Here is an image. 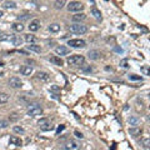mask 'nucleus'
<instances>
[{"mask_svg":"<svg viewBox=\"0 0 150 150\" xmlns=\"http://www.w3.org/2000/svg\"><path fill=\"white\" fill-rule=\"evenodd\" d=\"M84 56L83 55H72L69 56L68 59H66V61H68L69 65H73V66H80L84 64Z\"/></svg>","mask_w":150,"mask_h":150,"instance_id":"f257e3e1","label":"nucleus"},{"mask_svg":"<svg viewBox=\"0 0 150 150\" xmlns=\"http://www.w3.org/2000/svg\"><path fill=\"white\" fill-rule=\"evenodd\" d=\"M69 30L74 33V34H85L88 33V26L86 25H83V24H73L69 26Z\"/></svg>","mask_w":150,"mask_h":150,"instance_id":"f03ea898","label":"nucleus"},{"mask_svg":"<svg viewBox=\"0 0 150 150\" xmlns=\"http://www.w3.org/2000/svg\"><path fill=\"white\" fill-rule=\"evenodd\" d=\"M26 114L29 116H39V115L43 114V109H41V106H39L38 104H33V105H30L28 108Z\"/></svg>","mask_w":150,"mask_h":150,"instance_id":"7ed1b4c3","label":"nucleus"},{"mask_svg":"<svg viewBox=\"0 0 150 150\" xmlns=\"http://www.w3.org/2000/svg\"><path fill=\"white\" fill-rule=\"evenodd\" d=\"M61 150H80V144L75 140H70L63 145Z\"/></svg>","mask_w":150,"mask_h":150,"instance_id":"20e7f679","label":"nucleus"},{"mask_svg":"<svg viewBox=\"0 0 150 150\" xmlns=\"http://www.w3.org/2000/svg\"><path fill=\"white\" fill-rule=\"evenodd\" d=\"M84 9V5H83V3L80 1H70L69 5H68V10L69 11H81Z\"/></svg>","mask_w":150,"mask_h":150,"instance_id":"39448f33","label":"nucleus"},{"mask_svg":"<svg viewBox=\"0 0 150 150\" xmlns=\"http://www.w3.org/2000/svg\"><path fill=\"white\" fill-rule=\"evenodd\" d=\"M38 124H39V126L40 129L43 131H49V130H53V125L49 123V120L48 119H40L39 122H38Z\"/></svg>","mask_w":150,"mask_h":150,"instance_id":"423d86ee","label":"nucleus"},{"mask_svg":"<svg viewBox=\"0 0 150 150\" xmlns=\"http://www.w3.org/2000/svg\"><path fill=\"white\" fill-rule=\"evenodd\" d=\"M68 45H70V48H85L86 43L81 39H70L68 41Z\"/></svg>","mask_w":150,"mask_h":150,"instance_id":"0eeeda50","label":"nucleus"},{"mask_svg":"<svg viewBox=\"0 0 150 150\" xmlns=\"http://www.w3.org/2000/svg\"><path fill=\"white\" fill-rule=\"evenodd\" d=\"M9 85H10L11 88H14V89H19V88L23 86V81L20 80L19 78L12 76V78L9 79Z\"/></svg>","mask_w":150,"mask_h":150,"instance_id":"6e6552de","label":"nucleus"},{"mask_svg":"<svg viewBox=\"0 0 150 150\" xmlns=\"http://www.w3.org/2000/svg\"><path fill=\"white\" fill-rule=\"evenodd\" d=\"M69 51H70V49L64 47V45H60V47L55 48V53L58 55H66V54H69Z\"/></svg>","mask_w":150,"mask_h":150,"instance_id":"1a4fd4ad","label":"nucleus"},{"mask_svg":"<svg viewBox=\"0 0 150 150\" xmlns=\"http://www.w3.org/2000/svg\"><path fill=\"white\" fill-rule=\"evenodd\" d=\"M40 29V22L38 19L33 20V22H30V25H29V30L30 31H38Z\"/></svg>","mask_w":150,"mask_h":150,"instance_id":"9d476101","label":"nucleus"},{"mask_svg":"<svg viewBox=\"0 0 150 150\" xmlns=\"http://www.w3.org/2000/svg\"><path fill=\"white\" fill-rule=\"evenodd\" d=\"M10 144L11 145H15V147H22L23 141H22V139H20L19 136L12 135V136H10Z\"/></svg>","mask_w":150,"mask_h":150,"instance_id":"9b49d317","label":"nucleus"},{"mask_svg":"<svg viewBox=\"0 0 150 150\" xmlns=\"http://www.w3.org/2000/svg\"><path fill=\"white\" fill-rule=\"evenodd\" d=\"M20 73H22V75L28 76V75H30L33 73V68H31V66H28V65H24V66L20 68Z\"/></svg>","mask_w":150,"mask_h":150,"instance_id":"f8f14e48","label":"nucleus"},{"mask_svg":"<svg viewBox=\"0 0 150 150\" xmlns=\"http://www.w3.org/2000/svg\"><path fill=\"white\" fill-rule=\"evenodd\" d=\"M129 134H130L131 136H139V135H141L143 134V130H141L140 128H130L129 129Z\"/></svg>","mask_w":150,"mask_h":150,"instance_id":"ddd939ff","label":"nucleus"},{"mask_svg":"<svg viewBox=\"0 0 150 150\" xmlns=\"http://www.w3.org/2000/svg\"><path fill=\"white\" fill-rule=\"evenodd\" d=\"M49 31H51V33H58V31H60V24H58V23H53V24H50L49 25Z\"/></svg>","mask_w":150,"mask_h":150,"instance_id":"4468645a","label":"nucleus"},{"mask_svg":"<svg viewBox=\"0 0 150 150\" xmlns=\"http://www.w3.org/2000/svg\"><path fill=\"white\" fill-rule=\"evenodd\" d=\"M86 18V15L84 14V12H76L75 15H73V20L74 22H83Z\"/></svg>","mask_w":150,"mask_h":150,"instance_id":"2eb2a0df","label":"nucleus"},{"mask_svg":"<svg viewBox=\"0 0 150 150\" xmlns=\"http://www.w3.org/2000/svg\"><path fill=\"white\" fill-rule=\"evenodd\" d=\"M36 76H38V79H40V80H43V81H48L50 79V75L44 72H39L36 74Z\"/></svg>","mask_w":150,"mask_h":150,"instance_id":"dca6fc26","label":"nucleus"},{"mask_svg":"<svg viewBox=\"0 0 150 150\" xmlns=\"http://www.w3.org/2000/svg\"><path fill=\"white\" fill-rule=\"evenodd\" d=\"M89 59H91V60H97V59H99L100 58V53L98 51V50H91V51H89Z\"/></svg>","mask_w":150,"mask_h":150,"instance_id":"f3484780","label":"nucleus"},{"mask_svg":"<svg viewBox=\"0 0 150 150\" xmlns=\"http://www.w3.org/2000/svg\"><path fill=\"white\" fill-rule=\"evenodd\" d=\"M11 43H12V45H15V47H19V45L23 44V39L18 35H14L11 39Z\"/></svg>","mask_w":150,"mask_h":150,"instance_id":"a211bd4d","label":"nucleus"},{"mask_svg":"<svg viewBox=\"0 0 150 150\" xmlns=\"http://www.w3.org/2000/svg\"><path fill=\"white\" fill-rule=\"evenodd\" d=\"M28 49L30 50V51H34V53H40L41 51L40 45H35V44H29L28 45Z\"/></svg>","mask_w":150,"mask_h":150,"instance_id":"6ab92c4d","label":"nucleus"},{"mask_svg":"<svg viewBox=\"0 0 150 150\" xmlns=\"http://www.w3.org/2000/svg\"><path fill=\"white\" fill-rule=\"evenodd\" d=\"M12 29H14L15 31L20 33V31H23V30H24V25H23L22 23L16 22V23H14V24H12Z\"/></svg>","mask_w":150,"mask_h":150,"instance_id":"aec40b11","label":"nucleus"},{"mask_svg":"<svg viewBox=\"0 0 150 150\" xmlns=\"http://www.w3.org/2000/svg\"><path fill=\"white\" fill-rule=\"evenodd\" d=\"M50 61L53 63V64H55V65H59V66H61L63 64H64V61H63L60 58H58V56H51L50 58Z\"/></svg>","mask_w":150,"mask_h":150,"instance_id":"412c9836","label":"nucleus"},{"mask_svg":"<svg viewBox=\"0 0 150 150\" xmlns=\"http://www.w3.org/2000/svg\"><path fill=\"white\" fill-rule=\"evenodd\" d=\"M4 8H5V9H15L16 3L15 1H5L4 3Z\"/></svg>","mask_w":150,"mask_h":150,"instance_id":"4be33fe9","label":"nucleus"},{"mask_svg":"<svg viewBox=\"0 0 150 150\" xmlns=\"http://www.w3.org/2000/svg\"><path fill=\"white\" fill-rule=\"evenodd\" d=\"M139 123H140V119L136 118V116H131V118H129V124L130 125L136 126V125H139Z\"/></svg>","mask_w":150,"mask_h":150,"instance_id":"5701e85b","label":"nucleus"},{"mask_svg":"<svg viewBox=\"0 0 150 150\" xmlns=\"http://www.w3.org/2000/svg\"><path fill=\"white\" fill-rule=\"evenodd\" d=\"M91 14L95 16V19L101 20V12H100V11L97 9V8H93V9H91Z\"/></svg>","mask_w":150,"mask_h":150,"instance_id":"b1692460","label":"nucleus"},{"mask_svg":"<svg viewBox=\"0 0 150 150\" xmlns=\"http://www.w3.org/2000/svg\"><path fill=\"white\" fill-rule=\"evenodd\" d=\"M35 40H36V38L34 35H31V34H26V35H25V41L29 43V44L35 43Z\"/></svg>","mask_w":150,"mask_h":150,"instance_id":"393cba45","label":"nucleus"},{"mask_svg":"<svg viewBox=\"0 0 150 150\" xmlns=\"http://www.w3.org/2000/svg\"><path fill=\"white\" fill-rule=\"evenodd\" d=\"M9 100V95L6 93H1L0 94V104H5Z\"/></svg>","mask_w":150,"mask_h":150,"instance_id":"a878e982","label":"nucleus"},{"mask_svg":"<svg viewBox=\"0 0 150 150\" xmlns=\"http://www.w3.org/2000/svg\"><path fill=\"white\" fill-rule=\"evenodd\" d=\"M12 130H14V133H16V134H24V133H25L24 128H22V126H18V125L12 128Z\"/></svg>","mask_w":150,"mask_h":150,"instance_id":"bb28decb","label":"nucleus"},{"mask_svg":"<svg viewBox=\"0 0 150 150\" xmlns=\"http://www.w3.org/2000/svg\"><path fill=\"white\" fill-rule=\"evenodd\" d=\"M129 79H130V80H135V81H141L143 80V78L139 76V75H135V74H130L129 75Z\"/></svg>","mask_w":150,"mask_h":150,"instance_id":"cd10ccee","label":"nucleus"},{"mask_svg":"<svg viewBox=\"0 0 150 150\" xmlns=\"http://www.w3.org/2000/svg\"><path fill=\"white\" fill-rule=\"evenodd\" d=\"M54 5H55L56 9H61V8L65 5V1H64V0H58V1L54 3Z\"/></svg>","mask_w":150,"mask_h":150,"instance_id":"c85d7f7f","label":"nucleus"},{"mask_svg":"<svg viewBox=\"0 0 150 150\" xmlns=\"http://www.w3.org/2000/svg\"><path fill=\"white\" fill-rule=\"evenodd\" d=\"M12 36H14V35H8V34H5V35H3L1 38H0V40H1V41H11V39H12Z\"/></svg>","mask_w":150,"mask_h":150,"instance_id":"c756f323","label":"nucleus"},{"mask_svg":"<svg viewBox=\"0 0 150 150\" xmlns=\"http://www.w3.org/2000/svg\"><path fill=\"white\" fill-rule=\"evenodd\" d=\"M141 144H143V147H144V148H149L150 140L148 139V138H143V139H141Z\"/></svg>","mask_w":150,"mask_h":150,"instance_id":"7c9ffc66","label":"nucleus"},{"mask_svg":"<svg viewBox=\"0 0 150 150\" xmlns=\"http://www.w3.org/2000/svg\"><path fill=\"white\" fill-rule=\"evenodd\" d=\"M9 119H10V122H16V120L19 119V115H18V112H11L10 116H9Z\"/></svg>","mask_w":150,"mask_h":150,"instance_id":"2f4dec72","label":"nucleus"},{"mask_svg":"<svg viewBox=\"0 0 150 150\" xmlns=\"http://www.w3.org/2000/svg\"><path fill=\"white\" fill-rule=\"evenodd\" d=\"M9 126V122H6V120H0V128H8Z\"/></svg>","mask_w":150,"mask_h":150,"instance_id":"473e14b6","label":"nucleus"},{"mask_svg":"<svg viewBox=\"0 0 150 150\" xmlns=\"http://www.w3.org/2000/svg\"><path fill=\"white\" fill-rule=\"evenodd\" d=\"M29 19V14H23V15H18V20H28Z\"/></svg>","mask_w":150,"mask_h":150,"instance_id":"72a5a7b5","label":"nucleus"},{"mask_svg":"<svg viewBox=\"0 0 150 150\" xmlns=\"http://www.w3.org/2000/svg\"><path fill=\"white\" fill-rule=\"evenodd\" d=\"M141 73H143L144 75H149V68L148 66H143V68H141Z\"/></svg>","mask_w":150,"mask_h":150,"instance_id":"f704fd0d","label":"nucleus"},{"mask_svg":"<svg viewBox=\"0 0 150 150\" xmlns=\"http://www.w3.org/2000/svg\"><path fill=\"white\" fill-rule=\"evenodd\" d=\"M74 134H75V136H76V138H79V139H83V138H84V135H83L80 131H78V130H75Z\"/></svg>","mask_w":150,"mask_h":150,"instance_id":"c9c22d12","label":"nucleus"},{"mask_svg":"<svg viewBox=\"0 0 150 150\" xmlns=\"http://www.w3.org/2000/svg\"><path fill=\"white\" fill-rule=\"evenodd\" d=\"M50 90H51V91H56V93H59V91H60V88H59V86H56V85H53L51 88H50Z\"/></svg>","mask_w":150,"mask_h":150,"instance_id":"e433bc0d","label":"nucleus"},{"mask_svg":"<svg viewBox=\"0 0 150 150\" xmlns=\"http://www.w3.org/2000/svg\"><path fill=\"white\" fill-rule=\"evenodd\" d=\"M120 65H122L123 68H128V66H129L128 65V60H123L122 63H120Z\"/></svg>","mask_w":150,"mask_h":150,"instance_id":"4c0bfd02","label":"nucleus"},{"mask_svg":"<svg viewBox=\"0 0 150 150\" xmlns=\"http://www.w3.org/2000/svg\"><path fill=\"white\" fill-rule=\"evenodd\" d=\"M64 125H61V126H59V128H58V130H56V134H59V133L61 131V130H64Z\"/></svg>","mask_w":150,"mask_h":150,"instance_id":"58836bf2","label":"nucleus"},{"mask_svg":"<svg viewBox=\"0 0 150 150\" xmlns=\"http://www.w3.org/2000/svg\"><path fill=\"white\" fill-rule=\"evenodd\" d=\"M3 15H4V11H3V10H0V18H1Z\"/></svg>","mask_w":150,"mask_h":150,"instance_id":"ea45409f","label":"nucleus"},{"mask_svg":"<svg viewBox=\"0 0 150 150\" xmlns=\"http://www.w3.org/2000/svg\"><path fill=\"white\" fill-rule=\"evenodd\" d=\"M0 66H4V64H3V63H0Z\"/></svg>","mask_w":150,"mask_h":150,"instance_id":"a19ab883","label":"nucleus"}]
</instances>
